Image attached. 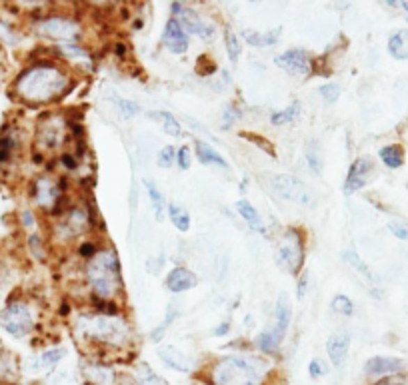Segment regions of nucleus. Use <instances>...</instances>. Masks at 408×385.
<instances>
[{"label": "nucleus", "instance_id": "nucleus-1", "mask_svg": "<svg viewBox=\"0 0 408 385\" xmlns=\"http://www.w3.org/2000/svg\"><path fill=\"white\" fill-rule=\"evenodd\" d=\"M66 84L68 78L58 66L38 64L22 72V76L16 80V92L31 104H45L58 98L64 92Z\"/></svg>", "mask_w": 408, "mask_h": 385}, {"label": "nucleus", "instance_id": "nucleus-2", "mask_svg": "<svg viewBox=\"0 0 408 385\" xmlns=\"http://www.w3.org/2000/svg\"><path fill=\"white\" fill-rule=\"evenodd\" d=\"M267 363L251 355H224L210 370L212 385H262Z\"/></svg>", "mask_w": 408, "mask_h": 385}, {"label": "nucleus", "instance_id": "nucleus-3", "mask_svg": "<svg viewBox=\"0 0 408 385\" xmlns=\"http://www.w3.org/2000/svg\"><path fill=\"white\" fill-rule=\"evenodd\" d=\"M86 277L93 288L96 297L100 300H112L123 288V277H120V265L116 252L104 247L96 252L95 258H91L86 268Z\"/></svg>", "mask_w": 408, "mask_h": 385}, {"label": "nucleus", "instance_id": "nucleus-4", "mask_svg": "<svg viewBox=\"0 0 408 385\" xmlns=\"http://www.w3.org/2000/svg\"><path fill=\"white\" fill-rule=\"evenodd\" d=\"M80 329L88 338L107 341V343H123L126 341V324L114 316H95L80 322Z\"/></svg>", "mask_w": 408, "mask_h": 385}, {"label": "nucleus", "instance_id": "nucleus-5", "mask_svg": "<svg viewBox=\"0 0 408 385\" xmlns=\"http://www.w3.org/2000/svg\"><path fill=\"white\" fill-rule=\"evenodd\" d=\"M0 325L15 338H24L32 329V313L26 304L15 302L0 311Z\"/></svg>", "mask_w": 408, "mask_h": 385}, {"label": "nucleus", "instance_id": "nucleus-6", "mask_svg": "<svg viewBox=\"0 0 408 385\" xmlns=\"http://www.w3.org/2000/svg\"><path fill=\"white\" fill-rule=\"evenodd\" d=\"M302 258H304V252H302L300 234L295 230H288L278 249H276V263L283 270H286L288 274H299L300 268H302Z\"/></svg>", "mask_w": 408, "mask_h": 385}, {"label": "nucleus", "instance_id": "nucleus-7", "mask_svg": "<svg viewBox=\"0 0 408 385\" xmlns=\"http://www.w3.org/2000/svg\"><path fill=\"white\" fill-rule=\"evenodd\" d=\"M272 190L284 198V200L299 202V204H311V192L308 188L302 184L300 180L292 178V176H274L272 178Z\"/></svg>", "mask_w": 408, "mask_h": 385}, {"label": "nucleus", "instance_id": "nucleus-8", "mask_svg": "<svg viewBox=\"0 0 408 385\" xmlns=\"http://www.w3.org/2000/svg\"><path fill=\"white\" fill-rule=\"evenodd\" d=\"M372 172H375V162H372L370 156H361V158H356V160L350 164V170H348V174H346V196H350V194L359 192L361 188H364V184L368 182V178H370Z\"/></svg>", "mask_w": 408, "mask_h": 385}, {"label": "nucleus", "instance_id": "nucleus-9", "mask_svg": "<svg viewBox=\"0 0 408 385\" xmlns=\"http://www.w3.org/2000/svg\"><path fill=\"white\" fill-rule=\"evenodd\" d=\"M274 62L278 68H283L284 72H288L292 76H306L311 72V58L300 48H292V50L284 52L281 56H276Z\"/></svg>", "mask_w": 408, "mask_h": 385}, {"label": "nucleus", "instance_id": "nucleus-10", "mask_svg": "<svg viewBox=\"0 0 408 385\" xmlns=\"http://www.w3.org/2000/svg\"><path fill=\"white\" fill-rule=\"evenodd\" d=\"M178 22H180V26L185 28L187 34H198L203 40H212L217 36V28L212 24L204 22L201 15L196 10H192V8H185L182 6V10L178 15Z\"/></svg>", "mask_w": 408, "mask_h": 385}, {"label": "nucleus", "instance_id": "nucleus-11", "mask_svg": "<svg viewBox=\"0 0 408 385\" xmlns=\"http://www.w3.org/2000/svg\"><path fill=\"white\" fill-rule=\"evenodd\" d=\"M40 34H47L48 38H61V40H74L79 24L68 18H47L38 24Z\"/></svg>", "mask_w": 408, "mask_h": 385}, {"label": "nucleus", "instance_id": "nucleus-12", "mask_svg": "<svg viewBox=\"0 0 408 385\" xmlns=\"http://www.w3.org/2000/svg\"><path fill=\"white\" fill-rule=\"evenodd\" d=\"M162 42L174 54H185L189 50V34L180 26L178 18H171L164 26Z\"/></svg>", "mask_w": 408, "mask_h": 385}, {"label": "nucleus", "instance_id": "nucleus-13", "mask_svg": "<svg viewBox=\"0 0 408 385\" xmlns=\"http://www.w3.org/2000/svg\"><path fill=\"white\" fill-rule=\"evenodd\" d=\"M61 184H54L50 178H40L36 182V192L34 198L42 210H56L61 204Z\"/></svg>", "mask_w": 408, "mask_h": 385}, {"label": "nucleus", "instance_id": "nucleus-14", "mask_svg": "<svg viewBox=\"0 0 408 385\" xmlns=\"http://www.w3.org/2000/svg\"><path fill=\"white\" fill-rule=\"evenodd\" d=\"M405 368V361L402 359H396V357H370L364 366V371L372 377H391L400 373Z\"/></svg>", "mask_w": 408, "mask_h": 385}, {"label": "nucleus", "instance_id": "nucleus-15", "mask_svg": "<svg viewBox=\"0 0 408 385\" xmlns=\"http://www.w3.org/2000/svg\"><path fill=\"white\" fill-rule=\"evenodd\" d=\"M158 355H160V359H162L168 368L180 371V373H192V371H194V361H192V357L187 354H182V352H178L174 345H164V347H160V350H158Z\"/></svg>", "mask_w": 408, "mask_h": 385}, {"label": "nucleus", "instance_id": "nucleus-16", "mask_svg": "<svg viewBox=\"0 0 408 385\" xmlns=\"http://www.w3.org/2000/svg\"><path fill=\"white\" fill-rule=\"evenodd\" d=\"M196 284H198V277L194 276L189 268H174L173 272L166 276V288L173 293L192 290V288H196Z\"/></svg>", "mask_w": 408, "mask_h": 385}, {"label": "nucleus", "instance_id": "nucleus-17", "mask_svg": "<svg viewBox=\"0 0 408 385\" xmlns=\"http://www.w3.org/2000/svg\"><path fill=\"white\" fill-rule=\"evenodd\" d=\"M348 350H350V338L346 334H334L327 341V354H329L334 368H340L345 363L346 357H348Z\"/></svg>", "mask_w": 408, "mask_h": 385}, {"label": "nucleus", "instance_id": "nucleus-18", "mask_svg": "<svg viewBox=\"0 0 408 385\" xmlns=\"http://www.w3.org/2000/svg\"><path fill=\"white\" fill-rule=\"evenodd\" d=\"M63 140V122L58 118H48L38 130V142L47 148V150H54ZM42 148V150H45Z\"/></svg>", "mask_w": 408, "mask_h": 385}, {"label": "nucleus", "instance_id": "nucleus-19", "mask_svg": "<svg viewBox=\"0 0 408 385\" xmlns=\"http://www.w3.org/2000/svg\"><path fill=\"white\" fill-rule=\"evenodd\" d=\"M236 212H238V216L242 218L246 224H249V228L252 231H256V234H262V236H267V228H265V222H262V218L260 214L256 212V208L252 206L251 202L246 200H238L236 202Z\"/></svg>", "mask_w": 408, "mask_h": 385}, {"label": "nucleus", "instance_id": "nucleus-20", "mask_svg": "<svg viewBox=\"0 0 408 385\" xmlns=\"http://www.w3.org/2000/svg\"><path fill=\"white\" fill-rule=\"evenodd\" d=\"M290 318H292V309H290V302L286 295L278 297V306H276V325L272 327V331L276 336H281L284 339L286 331H288V325H290Z\"/></svg>", "mask_w": 408, "mask_h": 385}, {"label": "nucleus", "instance_id": "nucleus-21", "mask_svg": "<svg viewBox=\"0 0 408 385\" xmlns=\"http://www.w3.org/2000/svg\"><path fill=\"white\" fill-rule=\"evenodd\" d=\"M63 228L68 231L70 238H74V236H79L82 231H86V228H88V216H86V212L82 208H72L68 212L66 224H64Z\"/></svg>", "mask_w": 408, "mask_h": 385}, {"label": "nucleus", "instance_id": "nucleus-22", "mask_svg": "<svg viewBox=\"0 0 408 385\" xmlns=\"http://www.w3.org/2000/svg\"><path fill=\"white\" fill-rule=\"evenodd\" d=\"M389 52L396 60H408V31L393 32V36L389 38Z\"/></svg>", "mask_w": 408, "mask_h": 385}, {"label": "nucleus", "instance_id": "nucleus-23", "mask_svg": "<svg viewBox=\"0 0 408 385\" xmlns=\"http://www.w3.org/2000/svg\"><path fill=\"white\" fill-rule=\"evenodd\" d=\"M281 28H274L270 32H254V31H244L242 32V38L251 44V47H272L278 42L281 38Z\"/></svg>", "mask_w": 408, "mask_h": 385}, {"label": "nucleus", "instance_id": "nucleus-24", "mask_svg": "<svg viewBox=\"0 0 408 385\" xmlns=\"http://www.w3.org/2000/svg\"><path fill=\"white\" fill-rule=\"evenodd\" d=\"M134 385H168L146 361H141L134 370Z\"/></svg>", "mask_w": 408, "mask_h": 385}, {"label": "nucleus", "instance_id": "nucleus-25", "mask_svg": "<svg viewBox=\"0 0 408 385\" xmlns=\"http://www.w3.org/2000/svg\"><path fill=\"white\" fill-rule=\"evenodd\" d=\"M196 156H198V160L203 162L204 166H208V164H214V166H220V168L228 170V162L222 158V156L214 150V148H210L208 144H204V142H196Z\"/></svg>", "mask_w": 408, "mask_h": 385}, {"label": "nucleus", "instance_id": "nucleus-26", "mask_svg": "<svg viewBox=\"0 0 408 385\" xmlns=\"http://www.w3.org/2000/svg\"><path fill=\"white\" fill-rule=\"evenodd\" d=\"M256 345H258V350H260L262 354L274 355L281 352L283 338H281V336H276L272 329H267V331L258 334V338H256Z\"/></svg>", "mask_w": 408, "mask_h": 385}, {"label": "nucleus", "instance_id": "nucleus-27", "mask_svg": "<svg viewBox=\"0 0 408 385\" xmlns=\"http://www.w3.org/2000/svg\"><path fill=\"white\" fill-rule=\"evenodd\" d=\"M380 160L384 162L386 168H400V166L405 164V150H402V146L393 144V146L380 148Z\"/></svg>", "mask_w": 408, "mask_h": 385}, {"label": "nucleus", "instance_id": "nucleus-28", "mask_svg": "<svg viewBox=\"0 0 408 385\" xmlns=\"http://www.w3.org/2000/svg\"><path fill=\"white\" fill-rule=\"evenodd\" d=\"M168 218L174 224V228L178 231H189L190 230V214L178 204H171L168 206Z\"/></svg>", "mask_w": 408, "mask_h": 385}, {"label": "nucleus", "instance_id": "nucleus-29", "mask_svg": "<svg viewBox=\"0 0 408 385\" xmlns=\"http://www.w3.org/2000/svg\"><path fill=\"white\" fill-rule=\"evenodd\" d=\"M300 110H302L300 102L299 100H295V102H292V104H290L286 110L274 112V114L270 116V122L274 124V126H284V124L295 122V120L300 116Z\"/></svg>", "mask_w": 408, "mask_h": 385}, {"label": "nucleus", "instance_id": "nucleus-30", "mask_svg": "<svg viewBox=\"0 0 408 385\" xmlns=\"http://www.w3.org/2000/svg\"><path fill=\"white\" fill-rule=\"evenodd\" d=\"M150 118L155 120H162V126H164V132L168 136H180L182 134V128H180V122L176 120V116H173L171 112H150Z\"/></svg>", "mask_w": 408, "mask_h": 385}, {"label": "nucleus", "instance_id": "nucleus-31", "mask_svg": "<svg viewBox=\"0 0 408 385\" xmlns=\"http://www.w3.org/2000/svg\"><path fill=\"white\" fill-rule=\"evenodd\" d=\"M144 186H146V192H148L150 204H152V208H155V216H157V220H162V218H164V208H166L164 196L160 194V190H158L157 186L152 184L150 180H146Z\"/></svg>", "mask_w": 408, "mask_h": 385}, {"label": "nucleus", "instance_id": "nucleus-32", "mask_svg": "<svg viewBox=\"0 0 408 385\" xmlns=\"http://www.w3.org/2000/svg\"><path fill=\"white\" fill-rule=\"evenodd\" d=\"M304 156H306V160H308V166L313 168V172L316 174H322V154H320V146H318V142H314V140H308V144H306V150H304Z\"/></svg>", "mask_w": 408, "mask_h": 385}, {"label": "nucleus", "instance_id": "nucleus-33", "mask_svg": "<svg viewBox=\"0 0 408 385\" xmlns=\"http://www.w3.org/2000/svg\"><path fill=\"white\" fill-rule=\"evenodd\" d=\"M345 260L348 263H350L352 268H356V270H359V272H361L362 276L366 277L368 281H375V276H372V272L368 270V265H366V263L362 262L361 256H359V254H356L354 249H348V252H345Z\"/></svg>", "mask_w": 408, "mask_h": 385}, {"label": "nucleus", "instance_id": "nucleus-34", "mask_svg": "<svg viewBox=\"0 0 408 385\" xmlns=\"http://www.w3.org/2000/svg\"><path fill=\"white\" fill-rule=\"evenodd\" d=\"M224 42H226V52H228V58L233 64L238 62L240 58V40H238V36H236L235 32L226 31V36H224Z\"/></svg>", "mask_w": 408, "mask_h": 385}, {"label": "nucleus", "instance_id": "nucleus-35", "mask_svg": "<svg viewBox=\"0 0 408 385\" xmlns=\"http://www.w3.org/2000/svg\"><path fill=\"white\" fill-rule=\"evenodd\" d=\"M174 318H176V308H174V306H171V309L166 311V318H164V322L158 325L157 329L150 334V339H152V341H160V339H162V336L166 334V329H168V327H171V324L174 322Z\"/></svg>", "mask_w": 408, "mask_h": 385}, {"label": "nucleus", "instance_id": "nucleus-36", "mask_svg": "<svg viewBox=\"0 0 408 385\" xmlns=\"http://www.w3.org/2000/svg\"><path fill=\"white\" fill-rule=\"evenodd\" d=\"M332 309L336 313H343V316H352L354 313V306H352V302L346 295H336L332 300Z\"/></svg>", "mask_w": 408, "mask_h": 385}, {"label": "nucleus", "instance_id": "nucleus-37", "mask_svg": "<svg viewBox=\"0 0 408 385\" xmlns=\"http://www.w3.org/2000/svg\"><path fill=\"white\" fill-rule=\"evenodd\" d=\"M174 160H176V152H174L173 146H164L160 150V154H158V166L160 168H171L174 164Z\"/></svg>", "mask_w": 408, "mask_h": 385}, {"label": "nucleus", "instance_id": "nucleus-38", "mask_svg": "<svg viewBox=\"0 0 408 385\" xmlns=\"http://www.w3.org/2000/svg\"><path fill=\"white\" fill-rule=\"evenodd\" d=\"M318 92L327 102H336L340 98V86L338 84H324L318 88Z\"/></svg>", "mask_w": 408, "mask_h": 385}, {"label": "nucleus", "instance_id": "nucleus-39", "mask_svg": "<svg viewBox=\"0 0 408 385\" xmlns=\"http://www.w3.org/2000/svg\"><path fill=\"white\" fill-rule=\"evenodd\" d=\"M116 104H118V110H120V114H123L125 118L136 116V112L141 110L134 102H130V100H116Z\"/></svg>", "mask_w": 408, "mask_h": 385}, {"label": "nucleus", "instance_id": "nucleus-40", "mask_svg": "<svg viewBox=\"0 0 408 385\" xmlns=\"http://www.w3.org/2000/svg\"><path fill=\"white\" fill-rule=\"evenodd\" d=\"M327 371H329V368H327L320 359H313L311 366H308V373H311V377H314V379L327 375Z\"/></svg>", "mask_w": 408, "mask_h": 385}, {"label": "nucleus", "instance_id": "nucleus-41", "mask_svg": "<svg viewBox=\"0 0 408 385\" xmlns=\"http://www.w3.org/2000/svg\"><path fill=\"white\" fill-rule=\"evenodd\" d=\"M64 352L63 350H50L47 354H42V363L45 366H54L56 361H61L63 359Z\"/></svg>", "mask_w": 408, "mask_h": 385}, {"label": "nucleus", "instance_id": "nucleus-42", "mask_svg": "<svg viewBox=\"0 0 408 385\" xmlns=\"http://www.w3.org/2000/svg\"><path fill=\"white\" fill-rule=\"evenodd\" d=\"M178 166L180 170H189L190 168V148L189 146H182L180 150H178Z\"/></svg>", "mask_w": 408, "mask_h": 385}, {"label": "nucleus", "instance_id": "nucleus-43", "mask_svg": "<svg viewBox=\"0 0 408 385\" xmlns=\"http://www.w3.org/2000/svg\"><path fill=\"white\" fill-rule=\"evenodd\" d=\"M10 373V363H8V354L0 352V379Z\"/></svg>", "mask_w": 408, "mask_h": 385}, {"label": "nucleus", "instance_id": "nucleus-44", "mask_svg": "<svg viewBox=\"0 0 408 385\" xmlns=\"http://www.w3.org/2000/svg\"><path fill=\"white\" fill-rule=\"evenodd\" d=\"M391 231H393L394 236L398 238V240H408V228L407 226H400V224H391L389 226Z\"/></svg>", "mask_w": 408, "mask_h": 385}, {"label": "nucleus", "instance_id": "nucleus-45", "mask_svg": "<svg viewBox=\"0 0 408 385\" xmlns=\"http://www.w3.org/2000/svg\"><path fill=\"white\" fill-rule=\"evenodd\" d=\"M80 256H84V258H88V260H91V258H95V256H96L95 246H93L91 242L82 244V246H80Z\"/></svg>", "mask_w": 408, "mask_h": 385}, {"label": "nucleus", "instance_id": "nucleus-46", "mask_svg": "<svg viewBox=\"0 0 408 385\" xmlns=\"http://www.w3.org/2000/svg\"><path fill=\"white\" fill-rule=\"evenodd\" d=\"M372 385H405V382L400 379V377H396V375H391V377H382L380 382Z\"/></svg>", "mask_w": 408, "mask_h": 385}, {"label": "nucleus", "instance_id": "nucleus-47", "mask_svg": "<svg viewBox=\"0 0 408 385\" xmlns=\"http://www.w3.org/2000/svg\"><path fill=\"white\" fill-rule=\"evenodd\" d=\"M233 120H236L235 108H226V112H224V124H222V128H230Z\"/></svg>", "mask_w": 408, "mask_h": 385}, {"label": "nucleus", "instance_id": "nucleus-48", "mask_svg": "<svg viewBox=\"0 0 408 385\" xmlns=\"http://www.w3.org/2000/svg\"><path fill=\"white\" fill-rule=\"evenodd\" d=\"M306 281H308V276L302 274V277L299 279V295H304V293H306Z\"/></svg>", "mask_w": 408, "mask_h": 385}, {"label": "nucleus", "instance_id": "nucleus-49", "mask_svg": "<svg viewBox=\"0 0 408 385\" xmlns=\"http://www.w3.org/2000/svg\"><path fill=\"white\" fill-rule=\"evenodd\" d=\"M63 162L66 168H74V166H77V160L70 154H63Z\"/></svg>", "mask_w": 408, "mask_h": 385}, {"label": "nucleus", "instance_id": "nucleus-50", "mask_svg": "<svg viewBox=\"0 0 408 385\" xmlns=\"http://www.w3.org/2000/svg\"><path fill=\"white\" fill-rule=\"evenodd\" d=\"M228 329H230V325H228V324L219 325V327H217V329H214V336H224V334H226V331H228Z\"/></svg>", "mask_w": 408, "mask_h": 385}, {"label": "nucleus", "instance_id": "nucleus-51", "mask_svg": "<svg viewBox=\"0 0 408 385\" xmlns=\"http://www.w3.org/2000/svg\"><path fill=\"white\" fill-rule=\"evenodd\" d=\"M24 224H26L29 228H32V226H34V220H32L31 212H24Z\"/></svg>", "mask_w": 408, "mask_h": 385}, {"label": "nucleus", "instance_id": "nucleus-52", "mask_svg": "<svg viewBox=\"0 0 408 385\" xmlns=\"http://www.w3.org/2000/svg\"><path fill=\"white\" fill-rule=\"evenodd\" d=\"M407 188H408V184H407Z\"/></svg>", "mask_w": 408, "mask_h": 385}]
</instances>
